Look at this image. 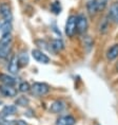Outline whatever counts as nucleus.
Wrapping results in <instances>:
<instances>
[{
  "label": "nucleus",
  "mask_w": 118,
  "mask_h": 125,
  "mask_svg": "<svg viewBox=\"0 0 118 125\" xmlns=\"http://www.w3.org/2000/svg\"><path fill=\"white\" fill-rule=\"evenodd\" d=\"M31 90L35 95L38 96H42L45 95L50 92V86L45 83H34L32 86H31Z\"/></svg>",
  "instance_id": "obj_1"
},
{
  "label": "nucleus",
  "mask_w": 118,
  "mask_h": 125,
  "mask_svg": "<svg viewBox=\"0 0 118 125\" xmlns=\"http://www.w3.org/2000/svg\"><path fill=\"white\" fill-rule=\"evenodd\" d=\"M88 19L84 14H78L76 16V31L79 34H83L88 30Z\"/></svg>",
  "instance_id": "obj_2"
},
{
  "label": "nucleus",
  "mask_w": 118,
  "mask_h": 125,
  "mask_svg": "<svg viewBox=\"0 0 118 125\" xmlns=\"http://www.w3.org/2000/svg\"><path fill=\"white\" fill-rule=\"evenodd\" d=\"M66 34L69 37L74 36V34L76 32V16L75 15H71L67 18L66 22V28H64Z\"/></svg>",
  "instance_id": "obj_3"
},
{
  "label": "nucleus",
  "mask_w": 118,
  "mask_h": 125,
  "mask_svg": "<svg viewBox=\"0 0 118 125\" xmlns=\"http://www.w3.org/2000/svg\"><path fill=\"white\" fill-rule=\"evenodd\" d=\"M32 56L36 62H40V64H49L50 62V57L39 49H33L32 50Z\"/></svg>",
  "instance_id": "obj_4"
},
{
  "label": "nucleus",
  "mask_w": 118,
  "mask_h": 125,
  "mask_svg": "<svg viewBox=\"0 0 118 125\" xmlns=\"http://www.w3.org/2000/svg\"><path fill=\"white\" fill-rule=\"evenodd\" d=\"M19 62H18V56L13 54L11 56L10 61H8V72L12 74H17L18 70H19Z\"/></svg>",
  "instance_id": "obj_5"
},
{
  "label": "nucleus",
  "mask_w": 118,
  "mask_h": 125,
  "mask_svg": "<svg viewBox=\"0 0 118 125\" xmlns=\"http://www.w3.org/2000/svg\"><path fill=\"white\" fill-rule=\"evenodd\" d=\"M0 15L2 16V18L4 19V21H12V10L11 7L8 3L0 4Z\"/></svg>",
  "instance_id": "obj_6"
},
{
  "label": "nucleus",
  "mask_w": 118,
  "mask_h": 125,
  "mask_svg": "<svg viewBox=\"0 0 118 125\" xmlns=\"http://www.w3.org/2000/svg\"><path fill=\"white\" fill-rule=\"evenodd\" d=\"M0 94L4 96V98H13V96H16L17 90L13 86L2 85L0 86Z\"/></svg>",
  "instance_id": "obj_7"
},
{
  "label": "nucleus",
  "mask_w": 118,
  "mask_h": 125,
  "mask_svg": "<svg viewBox=\"0 0 118 125\" xmlns=\"http://www.w3.org/2000/svg\"><path fill=\"white\" fill-rule=\"evenodd\" d=\"M66 109V103L61 100H56L50 106V111L53 114H60Z\"/></svg>",
  "instance_id": "obj_8"
},
{
  "label": "nucleus",
  "mask_w": 118,
  "mask_h": 125,
  "mask_svg": "<svg viewBox=\"0 0 118 125\" xmlns=\"http://www.w3.org/2000/svg\"><path fill=\"white\" fill-rule=\"evenodd\" d=\"M108 18L109 20L113 21L114 23H118V3L112 4L108 14Z\"/></svg>",
  "instance_id": "obj_9"
},
{
  "label": "nucleus",
  "mask_w": 118,
  "mask_h": 125,
  "mask_svg": "<svg viewBox=\"0 0 118 125\" xmlns=\"http://www.w3.org/2000/svg\"><path fill=\"white\" fill-rule=\"evenodd\" d=\"M75 123L76 120L73 115H63L56 121V125H74Z\"/></svg>",
  "instance_id": "obj_10"
},
{
  "label": "nucleus",
  "mask_w": 118,
  "mask_h": 125,
  "mask_svg": "<svg viewBox=\"0 0 118 125\" xmlns=\"http://www.w3.org/2000/svg\"><path fill=\"white\" fill-rule=\"evenodd\" d=\"M118 57V43H115L108 49L107 51V58L109 61H114Z\"/></svg>",
  "instance_id": "obj_11"
},
{
  "label": "nucleus",
  "mask_w": 118,
  "mask_h": 125,
  "mask_svg": "<svg viewBox=\"0 0 118 125\" xmlns=\"http://www.w3.org/2000/svg\"><path fill=\"white\" fill-rule=\"evenodd\" d=\"M86 11L88 13L91 15V16H94L98 13V7H97V3H96L95 0H89L86 2Z\"/></svg>",
  "instance_id": "obj_12"
},
{
  "label": "nucleus",
  "mask_w": 118,
  "mask_h": 125,
  "mask_svg": "<svg viewBox=\"0 0 118 125\" xmlns=\"http://www.w3.org/2000/svg\"><path fill=\"white\" fill-rule=\"evenodd\" d=\"M0 81L3 83V85H7V86H14L16 84V81H15L13 76L5 74V73L0 74Z\"/></svg>",
  "instance_id": "obj_13"
},
{
  "label": "nucleus",
  "mask_w": 118,
  "mask_h": 125,
  "mask_svg": "<svg viewBox=\"0 0 118 125\" xmlns=\"http://www.w3.org/2000/svg\"><path fill=\"white\" fill-rule=\"evenodd\" d=\"M16 111H17V107L15 105H5L4 107L2 108L1 114L3 117H8V115H14Z\"/></svg>",
  "instance_id": "obj_14"
},
{
  "label": "nucleus",
  "mask_w": 118,
  "mask_h": 125,
  "mask_svg": "<svg viewBox=\"0 0 118 125\" xmlns=\"http://www.w3.org/2000/svg\"><path fill=\"white\" fill-rule=\"evenodd\" d=\"M11 52H12V43L0 47V58L5 59L7 57H8V55L11 54Z\"/></svg>",
  "instance_id": "obj_15"
},
{
  "label": "nucleus",
  "mask_w": 118,
  "mask_h": 125,
  "mask_svg": "<svg viewBox=\"0 0 118 125\" xmlns=\"http://www.w3.org/2000/svg\"><path fill=\"white\" fill-rule=\"evenodd\" d=\"M18 62H19L20 67L27 66V64H29V55H27L26 52L22 51L19 55H18Z\"/></svg>",
  "instance_id": "obj_16"
},
{
  "label": "nucleus",
  "mask_w": 118,
  "mask_h": 125,
  "mask_svg": "<svg viewBox=\"0 0 118 125\" xmlns=\"http://www.w3.org/2000/svg\"><path fill=\"white\" fill-rule=\"evenodd\" d=\"M51 48L54 50V51L59 52V51H61V50L64 48V43H63V42L61 39H54V40H52Z\"/></svg>",
  "instance_id": "obj_17"
},
{
  "label": "nucleus",
  "mask_w": 118,
  "mask_h": 125,
  "mask_svg": "<svg viewBox=\"0 0 118 125\" xmlns=\"http://www.w3.org/2000/svg\"><path fill=\"white\" fill-rule=\"evenodd\" d=\"M12 23L11 21H4L3 23L1 24L0 27V31H1V34L2 35H5V34H10L11 31H12Z\"/></svg>",
  "instance_id": "obj_18"
},
{
  "label": "nucleus",
  "mask_w": 118,
  "mask_h": 125,
  "mask_svg": "<svg viewBox=\"0 0 118 125\" xmlns=\"http://www.w3.org/2000/svg\"><path fill=\"white\" fill-rule=\"evenodd\" d=\"M109 22H110L109 18H108V17L104 18V19L100 22V26H99V32L102 33V34L107 33L108 30H109Z\"/></svg>",
  "instance_id": "obj_19"
},
{
  "label": "nucleus",
  "mask_w": 118,
  "mask_h": 125,
  "mask_svg": "<svg viewBox=\"0 0 118 125\" xmlns=\"http://www.w3.org/2000/svg\"><path fill=\"white\" fill-rule=\"evenodd\" d=\"M12 43V34H5V35H2V37L0 38V47L2 46H7Z\"/></svg>",
  "instance_id": "obj_20"
},
{
  "label": "nucleus",
  "mask_w": 118,
  "mask_h": 125,
  "mask_svg": "<svg viewBox=\"0 0 118 125\" xmlns=\"http://www.w3.org/2000/svg\"><path fill=\"white\" fill-rule=\"evenodd\" d=\"M18 90L20 92H27L31 90V85L27 82H22V83H20L19 87H18Z\"/></svg>",
  "instance_id": "obj_21"
},
{
  "label": "nucleus",
  "mask_w": 118,
  "mask_h": 125,
  "mask_svg": "<svg viewBox=\"0 0 118 125\" xmlns=\"http://www.w3.org/2000/svg\"><path fill=\"white\" fill-rule=\"evenodd\" d=\"M51 10H52V12H54V14L58 15L59 13H60V11H61L60 2H59V1H55L54 3H52V5H51Z\"/></svg>",
  "instance_id": "obj_22"
},
{
  "label": "nucleus",
  "mask_w": 118,
  "mask_h": 125,
  "mask_svg": "<svg viewBox=\"0 0 118 125\" xmlns=\"http://www.w3.org/2000/svg\"><path fill=\"white\" fill-rule=\"evenodd\" d=\"M96 3H97V7H98V11H103L105 7L108 5V2L109 0H95Z\"/></svg>",
  "instance_id": "obj_23"
},
{
  "label": "nucleus",
  "mask_w": 118,
  "mask_h": 125,
  "mask_svg": "<svg viewBox=\"0 0 118 125\" xmlns=\"http://www.w3.org/2000/svg\"><path fill=\"white\" fill-rule=\"evenodd\" d=\"M15 104L19 105V106H26L27 104H29V100H27L25 96H19V98L16 100Z\"/></svg>",
  "instance_id": "obj_24"
},
{
  "label": "nucleus",
  "mask_w": 118,
  "mask_h": 125,
  "mask_svg": "<svg viewBox=\"0 0 118 125\" xmlns=\"http://www.w3.org/2000/svg\"><path fill=\"white\" fill-rule=\"evenodd\" d=\"M83 42H84L85 48H88V51H90V50L93 48V42H92V39H91V37L90 36H84V38H83Z\"/></svg>",
  "instance_id": "obj_25"
},
{
  "label": "nucleus",
  "mask_w": 118,
  "mask_h": 125,
  "mask_svg": "<svg viewBox=\"0 0 118 125\" xmlns=\"http://www.w3.org/2000/svg\"><path fill=\"white\" fill-rule=\"evenodd\" d=\"M35 42L37 43V45H38V47H40V48H44V49H49V50H50V48L48 47L49 45H48V43H46V42H44V40L39 39V40H36Z\"/></svg>",
  "instance_id": "obj_26"
},
{
  "label": "nucleus",
  "mask_w": 118,
  "mask_h": 125,
  "mask_svg": "<svg viewBox=\"0 0 118 125\" xmlns=\"http://www.w3.org/2000/svg\"><path fill=\"white\" fill-rule=\"evenodd\" d=\"M15 125H27V123L24 120H17V121H15Z\"/></svg>",
  "instance_id": "obj_27"
},
{
  "label": "nucleus",
  "mask_w": 118,
  "mask_h": 125,
  "mask_svg": "<svg viewBox=\"0 0 118 125\" xmlns=\"http://www.w3.org/2000/svg\"><path fill=\"white\" fill-rule=\"evenodd\" d=\"M0 125H1V124H0Z\"/></svg>",
  "instance_id": "obj_28"
}]
</instances>
